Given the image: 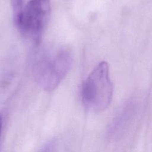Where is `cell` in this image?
I'll list each match as a JSON object with an SVG mask.
<instances>
[{"label": "cell", "mask_w": 152, "mask_h": 152, "mask_svg": "<svg viewBox=\"0 0 152 152\" xmlns=\"http://www.w3.org/2000/svg\"><path fill=\"white\" fill-rule=\"evenodd\" d=\"M113 84L109 77L108 64L100 62L84 81L81 98L84 107L99 112L106 109L112 99Z\"/></svg>", "instance_id": "1"}, {"label": "cell", "mask_w": 152, "mask_h": 152, "mask_svg": "<svg viewBox=\"0 0 152 152\" xmlns=\"http://www.w3.org/2000/svg\"><path fill=\"white\" fill-rule=\"evenodd\" d=\"M72 54L63 47L44 55L34 64V75L37 83L46 91L54 90L68 73Z\"/></svg>", "instance_id": "2"}, {"label": "cell", "mask_w": 152, "mask_h": 152, "mask_svg": "<svg viewBox=\"0 0 152 152\" xmlns=\"http://www.w3.org/2000/svg\"><path fill=\"white\" fill-rule=\"evenodd\" d=\"M50 12L49 0H31L24 7L16 26L23 34L31 37L38 43L49 20Z\"/></svg>", "instance_id": "3"}, {"label": "cell", "mask_w": 152, "mask_h": 152, "mask_svg": "<svg viewBox=\"0 0 152 152\" xmlns=\"http://www.w3.org/2000/svg\"><path fill=\"white\" fill-rule=\"evenodd\" d=\"M23 2L24 0H12L14 20L15 25L18 24L21 16L24 9Z\"/></svg>", "instance_id": "4"}, {"label": "cell", "mask_w": 152, "mask_h": 152, "mask_svg": "<svg viewBox=\"0 0 152 152\" xmlns=\"http://www.w3.org/2000/svg\"><path fill=\"white\" fill-rule=\"evenodd\" d=\"M53 148V144H49L46 145L43 149H42L39 152H52Z\"/></svg>", "instance_id": "5"}, {"label": "cell", "mask_w": 152, "mask_h": 152, "mask_svg": "<svg viewBox=\"0 0 152 152\" xmlns=\"http://www.w3.org/2000/svg\"><path fill=\"white\" fill-rule=\"evenodd\" d=\"M2 126V118L1 115L0 114V137H1V134Z\"/></svg>", "instance_id": "6"}]
</instances>
